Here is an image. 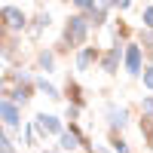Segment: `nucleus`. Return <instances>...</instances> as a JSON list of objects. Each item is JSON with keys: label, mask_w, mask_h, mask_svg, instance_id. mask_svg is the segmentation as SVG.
Listing matches in <instances>:
<instances>
[{"label": "nucleus", "mask_w": 153, "mask_h": 153, "mask_svg": "<svg viewBox=\"0 0 153 153\" xmlns=\"http://www.w3.org/2000/svg\"><path fill=\"white\" fill-rule=\"evenodd\" d=\"M86 34H89V22H86V16H71L68 19V28H65V43L61 46H80L83 49V43H86Z\"/></svg>", "instance_id": "f257e3e1"}, {"label": "nucleus", "mask_w": 153, "mask_h": 153, "mask_svg": "<svg viewBox=\"0 0 153 153\" xmlns=\"http://www.w3.org/2000/svg\"><path fill=\"white\" fill-rule=\"evenodd\" d=\"M141 58H144L141 43H129L123 49V61H126V74L129 76H141Z\"/></svg>", "instance_id": "f03ea898"}, {"label": "nucleus", "mask_w": 153, "mask_h": 153, "mask_svg": "<svg viewBox=\"0 0 153 153\" xmlns=\"http://www.w3.org/2000/svg\"><path fill=\"white\" fill-rule=\"evenodd\" d=\"M34 132H40L43 138H49V135H61L65 126H61V120L52 117V113H40V117L34 120Z\"/></svg>", "instance_id": "7ed1b4c3"}, {"label": "nucleus", "mask_w": 153, "mask_h": 153, "mask_svg": "<svg viewBox=\"0 0 153 153\" xmlns=\"http://www.w3.org/2000/svg\"><path fill=\"white\" fill-rule=\"evenodd\" d=\"M0 120H3V126H9V129H19L22 126V110L12 104L9 98H0Z\"/></svg>", "instance_id": "20e7f679"}, {"label": "nucleus", "mask_w": 153, "mask_h": 153, "mask_svg": "<svg viewBox=\"0 0 153 153\" xmlns=\"http://www.w3.org/2000/svg\"><path fill=\"white\" fill-rule=\"evenodd\" d=\"M104 117H107V126H110V132L117 135L120 129H126V123H129V110H126V107H117V104H107Z\"/></svg>", "instance_id": "39448f33"}, {"label": "nucleus", "mask_w": 153, "mask_h": 153, "mask_svg": "<svg viewBox=\"0 0 153 153\" xmlns=\"http://www.w3.org/2000/svg\"><path fill=\"white\" fill-rule=\"evenodd\" d=\"M120 58H123V46L113 43L107 52L98 58V61H101V71H104V74H117V71H120Z\"/></svg>", "instance_id": "423d86ee"}, {"label": "nucleus", "mask_w": 153, "mask_h": 153, "mask_svg": "<svg viewBox=\"0 0 153 153\" xmlns=\"http://www.w3.org/2000/svg\"><path fill=\"white\" fill-rule=\"evenodd\" d=\"M0 19H3L12 31H19V28L28 25V19H25V12H22L19 6H3V9H0Z\"/></svg>", "instance_id": "0eeeda50"}, {"label": "nucleus", "mask_w": 153, "mask_h": 153, "mask_svg": "<svg viewBox=\"0 0 153 153\" xmlns=\"http://www.w3.org/2000/svg\"><path fill=\"white\" fill-rule=\"evenodd\" d=\"M113 6L110 3H104V0H95V6H92V12H89V16H86V22H89V28H92V25H95V28H98V25H104L107 22V12H110Z\"/></svg>", "instance_id": "6e6552de"}, {"label": "nucleus", "mask_w": 153, "mask_h": 153, "mask_svg": "<svg viewBox=\"0 0 153 153\" xmlns=\"http://www.w3.org/2000/svg\"><path fill=\"white\" fill-rule=\"evenodd\" d=\"M98 58H101V52L95 46H83L80 52H76V71H89V65L98 61Z\"/></svg>", "instance_id": "1a4fd4ad"}, {"label": "nucleus", "mask_w": 153, "mask_h": 153, "mask_svg": "<svg viewBox=\"0 0 153 153\" xmlns=\"http://www.w3.org/2000/svg\"><path fill=\"white\" fill-rule=\"evenodd\" d=\"M58 141H61V150H76L83 144V138H80V132H76V126H71V132H61Z\"/></svg>", "instance_id": "9d476101"}, {"label": "nucleus", "mask_w": 153, "mask_h": 153, "mask_svg": "<svg viewBox=\"0 0 153 153\" xmlns=\"http://www.w3.org/2000/svg\"><path fill=\"white\" fill-rule=\"evenodd\" d=\"M28 98H31V86H19V89H12V92H9V101H12V104H28Z\"/></svg>", "instance_id": "9b49d317"}, {"label": "nucleus", "mask_w": 153, "mask_h": 153, "mask_svg": "<svg viewBox=\"0 0 153 153\" xmlns=\"http://www.w3.org/2000/svg\"><path fill=\"white\" fill-rule=\"evenodd\" d=\"M37 89H40V92H46V98H61V95H58V89L49 83L46 76H40V80H37Z\"/></svg>", "instance_id": "f8f14e48"}, {"label": "nucleus", "mask_w": 153, "mask_h": 153, "mask_svg": "<svg viewBox=\"0 0 153 153\" xmlns=\"http://www.w3.org/2000/svg\"><path fill=\"white\" fill-rule=\"evenodd\" d=\"M37 61H40V68H43V71H52V68H55V52L43 49V52L37 55Z\"/></svg>", "instance_id": "ddd939ff"}, {"label": "nucleus", "mask_w": 153, "mask_h": 153, "mask_svg": "<svg viewBox=\"0 0 153 153\" xmlns=\"http://www.w3.org/2000/svg\"><path fill=\"white\" fill-rule=\"evenodd\" d=\"M141 113H144V120L153 123V95H144V101H141Z\"/></svg>", "instance_id": "4468645a"}, {"label": "nucleus", "mask_w": 153, "mask_h": 153, "mask_svg": "<svg viewBox=\"0 0 153 153\" xmlns=\"http://www.w3.org/2000/svg\"><path fill=\"white\" fill-rule=\"evenodd\" d=\"M141 22H144V31H153V3L141 9Z\"/></svg>", "instance_id": "2eb2a0df"}, {"label": "nucleus", "mask_w": 153, "mask_h": 153, "mask_svg": "<svg viewBox=\"0 0 153 153\" xmlns=\"http://www.w3.org/2000/svg\"><path fill=\"white\" fill-rule=\"evenodd\" d=\"M110 144H113V153H132V150H129V144H126L120 135H113V141H110Z\"/></svg>", "instance_id": "dca6fc26"}, {"label": "nucleus", "mask_w": 153, "mask_h": 153, "mask_svg": "<svg viewBox=\"0 0 153 153\" xmlns=\"http://www.w3.org/2000/svg\"><path fill=\"white\" fill-rule=\"evenodd\" d=\"M141 80H144V89H150V92H153V65L141 71Z\"/></svg>", "instance_id": "f3484780"}, {"label": "nucleus", "mask_w": 153, "mask_h": 153, "mask_svg": "<svg viewBox=\"0 0 153 153\" xmlns=\"http://www.w3.org/2000/svg\"><path fill=\"white\" fill-rule=\"evenodd\" d=\"M34 22H37V25H34V34H40L43 28H49V22H52V19H49V12H46V16H37Z\"/></svg>", "instance_id": "a211bd4d"}, {"label": "nucleus", "mask_w": 153, "mask_h": 153, "mask_svg": "<svg viewBox=\"0 0 153 153\" xmlns=\"http://www.w3.org/2000/svg\"><path fill=\"white\" fill-rule=\"evenodd\" d=\"M0 153H16V147H12V141L6 135H0Z\"/></svg>", "instance_id": "6ab92c4d"}, {"label": "nucleus", "mask_w": 153, "mask_h": 153, "mask_svg": "<svg viewBox=\"0 0 153 153\" xmlns=\"http://www.w3.org/2000/svg\"><path fill=\"white\" fill-rule=\"evenodd\" d=\"M25 141H28V147L37 144V132H34V126H28V129H25Z\"/></svg>", "instance_id": "aec40b11"}, {"label": "nucleus", "mask_w": 153, "mask_h": 153, "mask_svg": "<svg viewBox=\"0 0 153 153\" xmlns=\"http://www.w3.org/2000/svg\"><path fill=\"white\" fill-rule=\"evenodd\" d=\"M141 43L147 49H153V31H141Z\"/></svg>", "instance_id": "412c9836"}, {"label": "nucleus", "mask_w": 153, "mask_h": 153, "mask_svg": "<svg viewBox=\"0 0 153 153\" xmlns=\"http://www.w3.org/2000/svg\"><path fill=\"white\" fill-rule=\"evenodd\" d=\"M95 6V0H76V9H83V12H92Z\"/></svg>", "instance_id": "4be33fe9"}, {"label": "nucleus", "mask_w": 153, "mask_h": 153, "mask_svg": "<svg viewBox=\"0 0 153 153\" xmlns=\"http://www.w3.org/2000/svg\"><path fill=\"white\" fill-rule=\"evenodd\" d=\"M113 9H120V12H126V9H132V3H129V0H120V3H110Z\"/></svg>", "instance_id": "5701e85b"}, {"label": "nucleus", "mask_w": 153, "mask_h": 153, "mask_svg": "<svg viewBox=\"0 0 153 153\" xmlns=\"http://www.w3.org/2000/svg\"><path fill=\"white\" fill-rule=\"evenodd\" d=\"M76 117H80V107H76V104H68V120H76Z\"/></svg>", "instance_id": "b1692460"}, {"label": "nucleus", "mask_w": 153, "mask_h": 153, "mask_svg": "<svg viewBox=\"0 0 153 153\" xmlns=\"http://www.w3.org/2000/svg\"><path fill=\"white\" fill-rule=\"evenodd\" d=\"M98 153H110V150H107V147H98Z\"/></svg>", "instance_id": "393cba45"}, {"label": "nucleus", "mask_w": 153, "mask_h": 153, "mask_svg": "<svg viewBox=\"0 0 153 153\" xmlns=\"http://www.w3.org/2000/svg\"><path fill=\"white\" fill-rule=\"evenodd\" d=\"M0 135H3V126H0Z\"/></svg>", "instance_id": "a878e982"}, {"label": "nucleus", "mask_w": 153, "mask_h": 153, "mask_svg": "<svg viewBox=\"0 0 153 153\" xmlns=\"http://www.w3.org/2000/svg\"><path fill=\"white\" fill-rule=\"evenodd\" d=\"M0 92H3V83H0Z\"/></svg>", "instance_id": "bb28decb"}, {"label": "nucleus", "mask_w": 153, "mask_h": 153, "mask_svg": "<svg viewBox=\"0 0 153 153\" xmlns=\"http://www.w3.org/2000/svg\"><path fill=\"white\" fill-rule=\"evenodd\" d=\"M150 147H153V144H150Z\"/></svg>", "instance_id": "cd10ccee"}]
</instances>
